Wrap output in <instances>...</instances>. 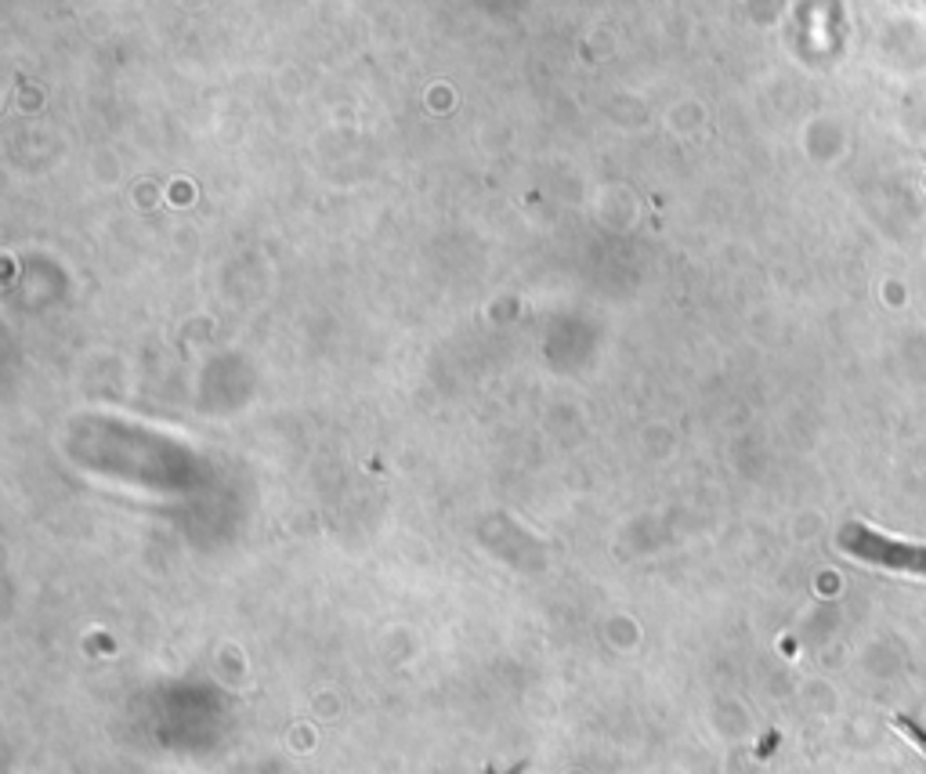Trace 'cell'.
Masks as SVG:
<instances>
[{
	"label": "cell",
	"instance_id": "obj_1",
	"mask_svg": "<svg viewBox=\"0 0 926 774\" xmlns=\"http://www.w3.org/2000/svg\"><path fill=\"white\" fill-rule=\"evenodd\" d=\"M840 546L851 557L868 561V565H876V568L926 579V543L894 540V536L876 532V529H868V525H846L840 532Z\"/></svg>",
	"mask_w": 926,
	"mask_h": 774
}]
</instances>
